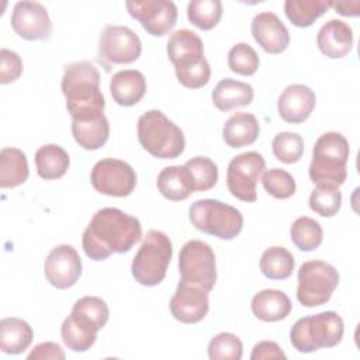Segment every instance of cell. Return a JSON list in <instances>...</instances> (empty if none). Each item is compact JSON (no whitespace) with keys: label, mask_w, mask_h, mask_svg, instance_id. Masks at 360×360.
<instances>
[{"label":"cell","mask_w":360,"mask_h":360,"mask_svg":"<svg viewBox=\"0 0 360 360\" xmlns=\"http://www.w3.org/2000/svg\"><path fill=\"white\" fill-rule=\"evenodd\" d=\"M141 236L142 226L138 218L118 208L105 207L90 219L82 236V246L87 257L101 262L112 253L129 252Z\"/></svg>","instance_id":"1"},{"label":"cell","mask_w":360,"mask_h":360,"mask_svg":"<svg viewBox=\"0 0 360 360\" xmlns=\"http://www.w3.org/2000/svg\"><path fill=\"white\" fill-rule=\"evenodd\" d=\"M60 89L73 121H91L104 115L105 100L100 90V73L91 62L66 65Z\"/></svg>","instance_id":"2"},{"label":"cell","mask_w":360,"mask_h":360,"mask_svg":"<svg viewBox=\"0 0 360 360\" xmlns=\"http://www.w3.org/2000/svg\"><path fill=\"white\" fill-rule=\"evenodd\" d=\"M166 52L174 66L177 80L188 89L204 87L211 79V68L204 56L201 38L191 30L181 28L170 34Z\"/></svg>","instance_id":"3"},{"label":"cell","mask_w":360,"mask_h":360,"mask_svg":"<svg viewBox=\"0 0 360 360\" xmlns=\"http://www.w3.org/2000/svg\"><path fill=\"white\" fill-rule=\"evenodd\" d=\"M349 142L340 132L322 134L312 149V160L308 169L314 184L340 186L347 177Z\"/></svg>","instance_id":"4"},{"label":"cell","mask_w":360,"mask_h":360,"mask_svg":"<svg viewBox=\"0 0 360 360\" xmlns=\"http://www.w3.org/2000/svg\"><path fill=\"white\" fill-rule=\"evenodd\" d=\"M138 141L146 152L159 159H176L186 148L183 131L159 110H149L139 117Z\"/></svg>","instance_id":"5"},{"label":"cell","mask_w":360,"mask_h":360,"mask_svg":"<svg viewBox=\"0 0 360 360\" xmlns=\"http://www.w3.org/2000/svg\"><path fill=\"white\" fill-rule=\"evenodd\" d=\"M345 323L335 311H323L300 318L290 330V342L300 353L335 347L340 343Z\"/></svg>","instance_id":"6"},{"label":"cell","mask_w":360,"mask_h":360,"mask_svg":"<svg viewBox=\"0 0 360 360\" xmlns=\"http://www.w3.org/2000/svg\"><path fill=\"white\" fill-rule=\"evenodd\" d=\"M172 255L173 246L169 236L162 231L150 229L134 256L132 277L142 285H158L166 277Z\"/></svg>","instance_id":"7"},{"label":"cell","mask_w":360,"mask_h":360,"mask_svg":"<svg viewBox=\"0 0 360 360\" xmlns=\"http://www.w3.org/2000/svg\"><path fill=\"white\" fill-rule=\"evenodd\" d=\"M188 218L195 229L224 240L236 238L243 228L240 211L214 198L193 202L188 210Z\"/></svg>","instance_id":"8"},{"label":"cell","mask_w":360,"mask_h":360,"mask_svg":"<svg viewBox=\"0 0 360 360\" xmlns=\"http://www.w3.org/2000/svg\"><path fill=\"white\" fill-rule=\"evenodd\" d=\"M339 284L338 270L323 260H308L298 269L297 300L308 308L326 304Z\"/></svg>","instance_id":"9"},{"label":"cell","mask_w":360,"mask_h":360,"mask_svg":"<svg viewBox=\"0 0 360 360\" xmlns=\"http://www.w3.org/2000/svg\"><path fill=\"white\" fill-rule=\"evenodd\" d=\"M180 281L210 292L217 281V262L212 248L198 239L188 240L179 253Z\"/></svg>","instance_id":"10"},{"label":"cell","mask_w":360,"mask_h":360,"mask_svg":"<svg viewBox=\"0 0 360 360\" xmlns=\"http://www.w3.org/2000/svg\"><path fill=\"white\" fill-rule=\"evenodd\" d=\"M142 44L139 37L125 25H107L100 34L97 58L107 72L115 65H127L139 59Z\"/></svg>","instance_id":"11"},{"label":"cell","mask_w":360,"mask_h":360,"mask_svg":"<svg viewBox=\"0 0 360 360\" xmlns=\"http://www.w3.org/2000/svg\"><path fill=\"white\" fill-rule=\"evenodd\" d=\"M266 169L264 158L259 152H245L235 156L226 170V186L231 194L245 202L257 200L256 184Z\"/></svg>","instance_id":"12"},{"label":"cell","mask_w":360,"mask_h":360,"mask_svg":"<svg viewBox=\"0 0 360 360\" xmlns=\"http://www.w3.org/2000/svg\"><path fill=\"white\" fill-rule=\"evenodd\" d=\"M90 181L94 190L100 194L110 197H127L136 186V173L127 162L105 158L93 166Z\"/></svg>","instance_id":"13"},{"label":"cell","mask_w":360,"mask_h":360,"mask_svg":"<svg viewBox=\"0 0 360 360\" xmlns=\"http://www.w3.org/2000/svg\"><path fill=\"white\" fill-rule=\"evenodd\" d=\"M125 7L129 15L138 20L143 30L153 37L167 34L177 21V7L170 0H129Z\"/></svg>","instance_id":"14"},{"label":"cell","mask_w":360,"mask_h":360,"mask_svg":"<svg viewBox=\"0 0 360 360\" xmlns=\"http://www.w3.org/2000/svg\"><path fill=\"white\" fill-rule=\"evenodd\" d=\"M10 22L14 32L27 41L48 39L52 34L48 10L38 1H17Z\"/></svg>","instance_id":"15"},{"label":"cell","mask_w":360,"mask_h":360,"mask_svg":"<svg viewBox=\"0 0 360 360\" xmlns=\"http://www.w3.org/2000/svg\"><path fill=\"white\" fill-rule=\"evenodd\" d=\"M44 273L51 285L65 290L75 285L82 276V260L72 245H58L44 263Z\"/></svg>","instance_id":"16"},{"label":"cell","mask_w":360,"mask_h":360,"mask_svg":"<svg viewBox=\"0 0 360 360\" xmlns=\"http://www.w3.org/2000/svg\"><path fill=\"white\" fill-rule=\"evenodd\" d=\"M169 307L173 318L179 322L197 323L208 314V292L200 287L179 281Z\"/></svg>","instance_id":"17"},{"label":"cell","mask_w":360,"mask_h":360,"mask_svg":"<svg viewBox=\"0 0 360 360\" xmlns=\"http://www.w3.org/2000/svg\"><path fill=\"white\" fill-rule=\"evenodd\" d=\"M252 35L255 41L271 55H278L290 45V34L283 21L271 11H263L252 20Z\"/></svg>","instance_id":"18"},{"label":"cell","mask_w":360,"mask_h":360,"mask_svg":"<svg viewBox=\"0 0 360 360\" xmlns=\"http://www.w3.org/2000/svg\"><path fill=\"white\" fill-rule=\"evenodd\" d=\"M316 104L314 90L305 84L287 86L277 100L281 120L288 124H301L309 118Z\"/></svg>","instance_id":"19"},{"label":"cell","mask_w":360,"mask_h":360,"mask_svg":"<svg viewBox=\"0 0 360 360\" xmlns=\"http://www.w3.org/2000/svg\"><path fill=\"white\" fill-rule=\"evenodd\" d=\"M100 329L101 326L93 318L72 308L70 315L62 323L60 335L68 349L73 352H86L94 345Z\"/></svg>","instance_id":"20"},{"label":"cell","mask_w":360,"mask_h":360,"mask_svg":"<svg viewBox=\"0 0 360 360\" xmlns=\"http://www.w3.org/2000/svg\"><path fill=\"white\" fill-rule=\"evenodd\" d=\"M353 30L342 20H329L325 22L316 35V44L319 51L330 58H345L353 48Z\"/></svg>","instance_id":"21"},{"label":"cell","mask_w":360,"mask_h":360,"mask_svg":"<svg viewBox=\"0 0 360 360\" xmlns=\"http://www.w3.org/2000/svg\"><path fill=\"white\" fill-rule=\"evenodd\" d=\"M110 93L118 105H135L146 93V79L139 70L135 69L120 70L111 77Z\"/></svg>","instance_id":"22"},{"label":"cell","mask_w":360,"mask_h":360,"mask_svg":"<svg viewBox=\"0 0 360 360\" xmlns=\"http://www.w3.org/2000/svg\"><path fill=\"white\" fill-rule=\"evenodd\" d=\"M250 308L257 319L263 322H277L290 315L292 305L285 292L267 288L253 295Z\"/></svg>","instance_id":"23"},{"label":"cell","mask_w":360,"mask_h":360,"mask_svg":"<svg viewBox=\"0 0 360 360\" xmlns=\"http://www.w3.org/2000/svg\"><path fill=\"white\" fill-rule=\"evenodd\" d=\"M253 87L249 83L229 77L218 82L211 93L214 105L224 112L249 105L253 101Z\"/></svg>","instance_id":"24"},{"label":"cell","mask_w":360,"mask_h":360,"mask_svg":"<svg viewBox=\"0 0 360 360\" xmlns=\"http://www.w3.org/2000/svg\"><path fill=\"white\" fill-rule=\"evenodd\" d=\"M260 132L257 118L250 112H236L228 118L222 128V138L231 148L252 145Z\"/></svg>","instance_id":"25"},{"label":"cell","mask_w":360,"mask_h":360,"mask_svg":"<svg viewBox=\"0 0 360 360\" xmlns=\"http://www.w3.org/2000/svg\"><path fill=\"white\" fill-rule=\"evenodd\" d=\"M34 339L32 328L20 318L8 316L0 321V349L6 354H20Z\"/></svg>","instance_id":"26"},{"label":"cell","mask_w":360,"mask_h":360,"mask_svg":"<svg viewBox=\"0 0 360 360\" xmlns=\"http://www.w3.org/2000/svg\"><path fill=\"white\" fill-rule=\"evenodd\" d=\"M160 194L170 201H183L194 191L191 177L186 166H167L160 170L156 180Z\"/></svg>","instance_id":"27"},{"label":"cell","mask_w":360,"mask_h":360,"mask_svg":"<svg viewBox=\"0 0 360 360\" xmlns=\"http://www.w3.org/2000/svg\"><path fill=\"white\" fill-rule=\"evenodd\" d=\"M28 162L18 148H3L0 152V187L14 188L28 179Z\"/></svg>","instance_id":"28"},{"label":"cell","mask_w":360,"mask_h":360,"mask_svg":"<svg viewBox=\"0 0 360 360\" xmlns=\"http://www.w3.org/2000/svg\"><path fill=\"white\" fill-rule=\"evenodd\" d=\"M70 165L68 152L55 143L41 146L35 152V166L39 177L45 180H55L65 176Z\"/></svg>","instance_id":"29"},{"label":"cell","mask_w":360,"mask_h":360,"mask_svg":"<svg viewBox=\"0 0 360 360\" xmlns=\"http://www.w3.org/2000/svg\"><path fill=\"white\" fill-rule=\"evenodd\" d=\"M72 135L75 141L86 150H97L108 141L110 124L105 115L91 121H73Z\"/></svg>","instance_id":"30"},{"label":"cell","mask_w":360,"mask_h":360,"mask_svg":"<svg viewBox=\"0 0 360 360\" xmlns=\"http://www.w3.org/2000/svg\"><path fill=\"white\" fill-rule=\"evenodd\" d=\"M294 256L283 246L266 249L260 257V270L270 280H285L292 274Z\"/></svg>","instance_id":"31"},{"label":"cell","mask_w":360,"mask_h":360,"mask_svg":"<svg viewBox=\"0 0 360 360\" xmlns=\"http://www.w3.org/2000/svg\"><path fill=\"white\" fill-rule=\"evenodd\" d=\"M328 3L323 0H287L284 13L292 25L307 28L325 14Z\"/></svg>","instance_id":"32"},{"label":"cell","mask_w":360,"mask_h":360,"mask_svg":"<svg viewBox=\"0 0 360 360\" xmlns=\"http://www.w3.org/2000/svg\"><path fill=\"white\" fill-rule=\"evenodd\" d=\"M290 238L300 250L312 252L322 243L323 231L318 221L309 217H300L290 228Z\"/></svg>","instance_id":"33"},{"label":"cell","mask_w":360,"mask_h":360,"mask_svg":"<svg viewBox=\"0 0 360 360\" xmlns=\"http://www.w3.org/2000/svg\"><path fill=\"white\" fill-rule=\"evenodd\" d=\"M222 17V3L219 0H193L187 6L188 21L202 31H210Z\"/></svg>","instance_id":"34"},{"label":"cell","mask_w":360,"mask_h":360,"mask_svg":"<svg viewBox=\"0 0 360 360\" xmlns=\"http://www.w3.org/2000/svg\"><path fill=\"white\" fill-rule=\"evenodd\" d=\"M342 205V193L333 184H316L309 195V208L323 217L332 218L338 214Z\"/></svg>","instance_id":"35"},{"label":"cell","mask_w":360,"mask_h":360,"mask_svg":"<svg viewBox=\"0 0 360 360\" xmlns=\"http://www.w3.org/2000/svg\"><path fill=\"white\" fill-rule=\"evenodd\" d=\"M184 166L190 173L194 191H207L217 184L218 167L210 158L195 156L187 160Z\"/></svg>","instance_id":"36"},{"label":"cell","mask_w":360,"mask_h":360,"mask_svg":"<svg viewBox=\"0 0 360 360\" xmlns=\"http://www.w3.org/2000/svg\"><path fill=\"white\" fill-rule=\"evenodd\" d=\"M271 149L277 160L285 165H292L302 158L304 139L295 132L284 131L273 138Z\"/></svg>","instance_id":"37"},{"label":"cell","mask_w":360,"mask_h":360,"mask_svg":"<svg viewBox=\"0 0 360 360\" xmlns=\"http://www.w3.org/2000/svg\"><path fill=\"white\" fill-rule=\"evenodd\" d=\"M259 55L246 42L233 45L228 52V66L233 73L242 76H252L259 69Z\"/></svg>","instance_id":"38"},{"label":"cell","mask_w":360,"mask_h":360,"mask_svg":"<svg viewBox=\"0 0 360 360\" xmlns=\"http://www.w3.org/2000/svg\"><path fill=\"white\" fill-rule=\"evenodd\" d=\"M242 354V340L233 333L221 332L208 343V357L211 360H240Z\"/></svg>","instance_id":"39"},{"label":"cell","mask_w":360,"mask_h":360,"mask_svg":"<svg viewBox=\"0 0 360 360\" xmlns=\"http://www.w3.org/2000/svg\"><path fill=\"white\" fill-rule=\"evenodd\" d=\"M262 184L264 190L274 198H290L295 194L297 184L294 177L283 169H270L262 174Z\"/></svg>","instance_id":"40"},{"label":"cell","mask_w":360,"mask_h":360,"mask_svg":"<svg viewBox=\"0 0 360 360\" xmlns=\"http://www.w3.org/2000/svg\"><path fill=\"white\" fill-rule=\"evenodd\" d=\"M22 60L14 51L3 48L0 51V83L8 84L15 82L22 73Z\"/></svg>","instance_id":"41"},{"label":"cell","mask_w":360,"mask_h":360,"mask_svg":"<svg viewBox=\"0 0 360 360\" xmlns=\"http://www.w3.org/2000/svg\"><path fill=\"white\" fill-rule=\"evenodd\" d=\"M30 360H63L65 359V352L63 349L55 343V342H42L39 345H37L31 353L27 356Z\"/></svg>","instance_id":"42"},{"label":"cell","mask_w":360,"mask_h":360,"mask_svg":"<svg viewBox=\"0 0 360 360\" xmlns=\"http://www.w3.org/2000/svg\"><path fill=\"white\" fill-rule=\"evenodd\" d=\"M250 359L252 360H269V359H287V356L276 342L262 340L255 345Z\"/></svg>","instance_id":"43"},{"label":"cell","mask_w":360,"mask_h":360,"mask_svg":"<svg viewBox=\"0 0 360 360\" xmlns=\"http://www.w3.org/2000/svg\"><path fill=\"white\" fill-rule=\"evenodd\" d=\"M328 7H332L336 13L345 17H357L360 14V1H326Z\"/></svg>","instance_id":"44"}]
</instances>
